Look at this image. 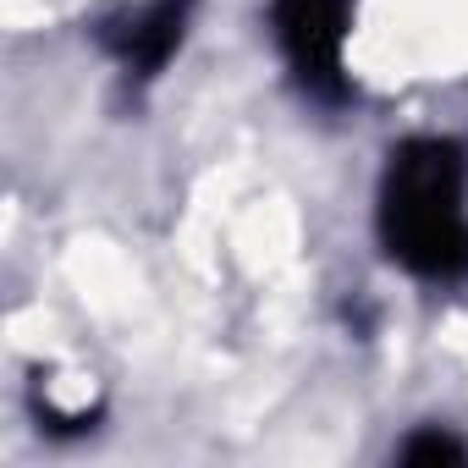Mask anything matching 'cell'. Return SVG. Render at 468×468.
Segmentation results:
<instances>
[{
    "label": "cell",
    "instance_id": "cell-2",
    "mask_svg": "<svg viewBox=\"0 0 468 468\" xmlns=\"http://www.w3.org/2000/svg\"><path fill=\"white\" fill-rule=\"evenodd\" d=\"M276 45L309 100L342 105L353 94L347 83V28H353V0H276L271 6Z\"/></svg>",
    "mask_w": 468,
    "mask_h": 468
},
{
    "label": "cell",
    "instance_id": "cell-1",
    "mask_svg": "<svg viewBox=\"0 0 468 468\" xmlns=\"http://www.w3.org/2000/svg\"><path fill=\"white\" fill-rule=\"evenodd\" d=\"M375 226L386 254L419 282L468 276V154L452 138H408L386 154Z\"/></svg>",
    "mask_w": 468,
    "mask_h": 468
},
{
    "label": "cell",
    "instance_id": "cell-4",
    "mask_svg": "<svg viewBox=\"0 0 468 468\" xmlns=\"http://www.w3.org/2000/svg\"><path fill=\"white\" fill-rule=\"evenodd\" d=\"M402 463H468V446L446 430H419L408 446H402Z\"/></svg>",
    "mask_w": 468,
    "mask_h": 468
},
{
    "label": "cell",
    "instance_id": "cell-3",
    "mask_svg": "<svg viewBox=\"0 0 468 468\" xmlns=\"http://www.w3.org/2000/svg\"><path fill=\"white\" fill-rule=\"evenodd\" d=\"M187 17H193V0H144V6H127L116 17H105L94 28L100 50L138 83L160 78L165 61L182 50L187 39Z\"/></svg>",
    "mask_w": 468,
    "mask_h": 468
}]
</instances>
